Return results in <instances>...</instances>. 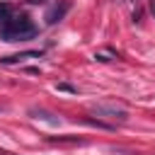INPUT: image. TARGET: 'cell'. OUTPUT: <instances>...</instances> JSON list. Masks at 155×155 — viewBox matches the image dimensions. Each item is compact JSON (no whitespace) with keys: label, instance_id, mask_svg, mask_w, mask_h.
<instances>
[{"label":"cell","instance_id":"4","mask_svg":"<svg viewBox=\"0 0 155 155\" xmlns=\"http://www.w3.org/2000/svg\"><path fill=\"white\" fill-rule=\"evenodd\" d=\"M29 114H31L34 119H41V121H46V124H51V126H58V124H61V119H58L56 114H51V111H46V109H29Z\"/></svg>","mask_w":155,"mask_h":155},{"label":"cell","instance_id":"9","mask_svg":"<svg viewBox=\"0 0 155 155\" xmlns=\"http://www.w3.org/2000/svg\"><path fill=\"white\" fill-rule=\"evenodd\" d=\"M150 12H153V17H155V0H150Z\"/></svg>","mask_w":155,"mask_h":155},{"label":"cell","instance_id":"5","mask_svg":"<svg viewBox=\"0 0 155 155\" xmlns=\"http://www.w3.org/2000/svg\"><path fill=\"white\" fill-rule=\"evenodd\" d=\"M24 58H41V51H24V53H17V56H7V58H2V63H19Z\"/></svg>","mask_w":155,"mask_h":155},{"label":"cell","instance_id":"6","mask_svg":"<svg viewBox=\"0 0 155 155\" xmlns=\"http://www.w3.org/2000/svg\"><path fill=\"white\" fill-rule=\"evenodd\" d=\"M10 15H12V5L10 2H0V19H5Z\"/></svg>","mask_w":155,"mask_h":155},{"label":"cell","instance_id":"10","mask_svg":"<svg viewBox=\"0 0 155 155\" xmlns=\"http://www.w3.org/2000/svg\"><path fill=\"white\" fill-rule=\"evenodd\" d=\"M27 2H31V5H39V2H46V0H27Z\"/></svg>","mask_w":155,"mask_h":155},{"label":"cell","instance_id":"2","mask_svg":"<svg viewBox=\"0 0 155 155\" xmlns=\"http://www.w3.org/2000/svg\"><path fill=\"white\" fill-rule=\"evenodd\" d=\"M90 111H92V114H97V116H102V119H116V121H126V119H128V111H126L124 107L104 104V102L92 104V107H90Z\"/></svg>","mask_w":155,"mask_h":155},{"label":"cell","instance_id":"11","mask_svg":"<svg viewBox=\"0 0 155 155\" xmlns=\"http://www.w3.org/2000/svg\"><path fill=\"white\" fill-rule=\"evenodd\" d=\"M119 2H124V0H119Z\"/></svg>","mask_w":155,"mask_h":155},{"label":"cell","instance_id":"1","mask_svg":"<svg viewBox=\"0 0 155 155\" xmlns=\"http://www.w3.org/2000/svg\"><path fill=\"white\" fill-rule=\"evenodd\" d=\"M36 36V27L27 15H10L0 19V39L5 41H27Z\"/></svg>","mask_w":155,"mask_h":155},{"label":"cell","instance_id":"3","mask_svg":"<svg viewBox=\"0 0 155 155\" xmlns=\"http://www.w3.org/2000/svg\"><path fill=\"white\" fill-rule=\"evenodd\" d=\"M70 10V5L68 2H61V5H53L48 12H46V24H56V22H61L63 19V15Z\"/></svg>","mask_w":155,"mask_h":155},{"label":"cell","instance_id":"8","mask_svg":"<svg viewBox=\"0 0 155 155\" xmlns=\"http://www.w3.org/2000/svg\"><path fill=\"white\" fill-rule=\"evenodd\" d=\"M58 90H61V92H78L75 87H70V85H63V82L58 85Z\"/></svg>","mask_w":155,"mask_h":155},{"label":"cell","instance_id":"7","mask_svg":"<svg viewBox=\"0 0 155 155\" xmlns=\"http://www.w3.org/2000/svg\"><path fill=\"white\" fill-rule=\"evenodd\" d=\"M94 58H97V61H111V58H114V53H111V51H97V53H94Z\"/></svg>","mask_w":155,"mask_h":155}]
</instances>
